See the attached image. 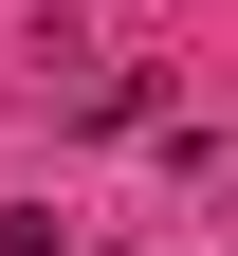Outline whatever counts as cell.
I'll list each match as a JSON object with an SVG mask.
<instances>
[{
    "label": "cell",
    "mask_w": 238,
    "mask_h": 256,
    "mask_svg": "<svg viewBox=\"0 0 238 256\" xmlns=\"http://www.w3.org/2000/svg\"><path fill=\"white\" fill-rule=\"evenodd\" d=\"M0 256H55V220H37V202H0Z\"/></svg>",
    "instance_id": "1"
}]
</instances>
